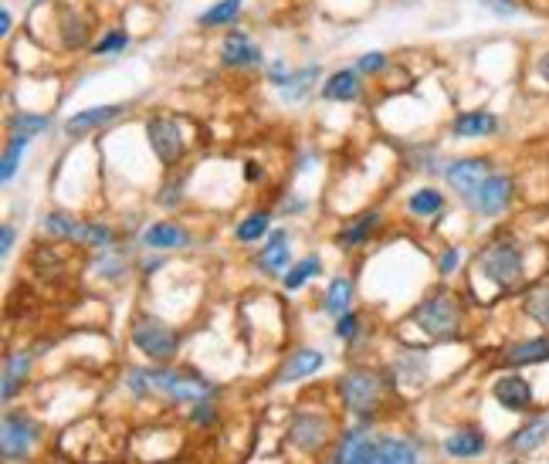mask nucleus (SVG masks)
Here are the masks:
<instances>
[{
	"mask_svg": "<svg viewBox=\"0 0 549 464\" xmlns=\"http://www.w3.org/2000/svg\"><path fill=\"white\" fill-rule=\"evenodd\" d=\"M383 68H387V55H383V51H366V55H360V61H356V72L360 75H380Z\"/></svg>",
	"mask_w": 549,
	"mask_h": 464,
	"instance_id": "nucleus-38",
	"label": "nucleus"
},
{
	"mask_svg": "<svg viewBox=\"0 0 549 464\" xmlns=\"http://www.w3.org/2000/svg\"><path fill=\"white\" fill-rule=\"evenodd\" d=\"M170 190H183V183H170ZM160 200H163L167 207H173V204H177V194H163Z\"/></svg>",
	"mask_w": 549,
	"mask_h": 464,
	"instance_id": "nucleus-48",
	"label": "nucleus"
},
{
	"mask_svg": "<svg viewBox=\"0 0 549 464\" xmlns=\"http://www.w3.org/2000/svg\"><path fill=\"white\" fill-rule=\"evenodd\" d=\"M512 197H516V180H512L509 173H492V177L478 187V194L468 200V207L482 217H499L502 210L512 204Z\"/></svg>",
	"mask_w": 549,
	"mask_h": 464,
	"instance_id": "nucleus-9",
	"label": "nucleus"
},
{
	"mask_svg": "<svg viewBox=\"0 0 549 464\" xmlns=\"http://www.w3.org/2000/svg\"><path fill=\"white\" fill-rule=\"evenodd\" d=\"M502 129V119L488 109H468L458 112L455 122H451V133L458 139H492Z\"/></svg>",
	"mask_w": 549,
	"mask_h": 464,
	"instance_id": "nucleus-15",
	"label": "nucleus"
},
{
	"mask_svg": "<svg viewBox=\"0 0 549 464\" xmlns=\"http://www.w3.org/2000/svg\"><path fill=\"white\" fill-rule=\"evenodd\" d=\"M319 75H322V68H319V65H305V68H299V72H292L289 85H285V89H278V92H282V99H285V102H302L305 95L316 89Z\"/></svg>",
	"mask_w": 549,
	"mask_h": 464,
	"instance_id": "nucleus-26",
	"label": "nucleus"
},
{
	"mask_svg": "<svg viewBox=\"0 0 549 464\" xmlns=\"http://www.w3.org/2000/svg\"><path fill=\"white\" fill-rule=\"evenodd\" d=\"M122 112H126V105H122V102H109V105H92V109H82V112H75V116L65 119V136L68 139H82V136L95 133V129L109 126V122L119 119Z\"/></svg>",
	"mask_w": 549,
	"mask_h": 464,
	"instance_id": "nucleus-11",
	"label": "nucleus"
},
{
	"mask_svg": "<svg viewBox=\"0 0 549 464\" xmlns=\"http://www.w3.org/2000/svg\"><path fill=\"white\" fill-rule=\"evenodd\" d=\"M329 434H333V427H329V417L322 414H299L289 424V441L305 454L319 451L329 441Z\"/></svg>",
	"mask_w": 549,
	"mask_h": 464,
	"instance_id": "nucleus-10",
	"label": "nucleus"
},
{
	"mask_svg": "<svg viewBox=\"0 0 549 464\" xmlns=\"http://www.w3.org/2000/svg\"><path fill=\"white\" fill-rule=\"evenodd\" d=\"M478 7H485V11L495 14V17H516V14H522L519 0H478Z\"/></svg>",
	"mask_w": 549,
	"mask_h": 464,
	"instance_id": "nucleus-39",
	"label": "nucleus"
},
{
	"mask_svg": "<svg viewBox=\"0 0 549 464\" xmlns=\"http://www.w3.org/2000/svg\"><path fill=\"white\" fill-rule=\"evenodd\" d=\"M488 177H492V160H488V156H461V160L444 166V180H448V187L455 190L465 204L478 194V187H482Z\"/></svg>",
	"mask_w": 549,
	"mask_h": 464,
	"instance_id": "nucleus-8",
	"label": "nucleus"
},
{
	"mask_svg": "<svg viewBox=\"0 0 549 464\" xmlns=\"http://www.w3.org/2000/svg\"><path fill=\"white\" fill-rule=\"evenodd\" d=\"M14 241H17V227L14 224H4V234H0V255H11L14 251Z\"/></svg>",
	"mask_w": 549,
	"mask_h": 464,
	"instance_id": "nucleus-44",
	"label": "nucleus"
},
{
	"mask_svg": "<svg viewBox=\"0 0 549 464\" xmlns=\"http://www.w3.org/2000/svg\"><path fill=\"white\" fill-rule=\"evenodd\" d=\"M322 271V261L319 255H309V258H302V261H295V265L285 271V278H282V285L289 288V292H295V288H302L305 282H309L312 275H319Z\"/></svg>",
	"mask_w": 549,
	"mask_h": 464,
	"instance_id": "nucleus-35",
	"label": "nucleus"
},
{
	"mask_svg": "<svg viewBox=\"0 0 549 464\" xmlns=\"http://www.w3.org/2000/svg\"><path fill=\"white\" fill-rule=\"evenodd\" d=\"M143 244L150 251H173V248H187L190 244V234L183 231L180 224H170V221H156L143 231Z\"/></svg>",
	"mask_w": 549,
	"mask_h": 464,
	"instance_id": "nucleus-19",
	"label": "nucleus"
},
{
	"mask_svg": "<svg viewBox=\"0 0 549 464\" xmlns=\"http://www.w3.org/2000/svg\"><path fill=\"white\" fill-rule=\"evenodd\" d=\"M373 451H377V441H373L370 434L346 431L343 441H339V448H336L333 464H366L373 458Z\"/></svg>",
	"mask_w": 549,
	"mask_h": 464,
	"instance_id": "nucleus-20",
	"label": "nucleus"
},
{
	"mask_svg": "<svg viewBox=\"0 0 549 464\" xmlns=\"http://www.w3.org/2000/svg\"><path fill=\"white\" fill-rule=\"evenodd\" d=\"M522 312H526L533 322H539V326L549 329V282L533 285L526 295H522Z\"/></svg>",
	"mask_w": 549,
	"mask_h": 464,
	"instance_id": "nucleus-30",
	"label": "nucleus"
},
{
	"mask_svg": "<svg viewBox=\"0 0 549 464\" xmlns=\"http://www.w3.org/2000/svg\"><path fill=\"white\" fill-rule=\"evenodd\" d=\"M492 397L499 400V407L512 410V414H526V410H533V387H529V380L519 373L499 376L492 387Z\"/></svg>",
	"mask_w": 549,
	"mask_h": 464,
	"instance_id": "nucleus-13",
	"label": "nucleus"
},
{
	"mask_svg": "<svg viewBox=\"0 0 549 464\" xmlns=\"http://www.w3.org/2000/svg\"><path fill=\"white\" fill-rule=\"evenodd\" d=\"M322 363H326V356H322L319 349H299V353H292L289 363L282 366L278 383H295L302 380V376H312L316 370H322Z\"/></svg>",
	"mask_w": 549,
	"mask_h": 464,
	"instance_id": "nucleus-23",
	"label": "nucleus"
},
{
	"mask_svg": "<svg viewBox=\"0 0 549 464\" xmlns=\"http://www.w3.org/2000/svg\"><path fill=\"white\" fill-rule=\"evenodd\" d=\"M546 437H549V414L529 420V424L519 427L505 444H509V451H516V454H529V451H536L539 444H546Z\"/></svg>",
	"mask_w": 549,
	"mask_h": 464,
	"instance_id": "nucleus-24",
	"label": "nucleus"
},
{
	"mask_svg": "<svg viewBox=\"0 0 549 464\" xmlns=\"http://www.w3.org/2000/svg\"><path fill=\"white\" fill-rule=\"evenodd\" d=\"M214 420V407L207 400H197L194 404V424H211Z\"/></svg>",
	"mask_w": 549,
	"mask_h": 464,
	"instance_id": "nucleus-45",
	"label": "nucleus"
},
{
	"mask_svg": "<svg viewBox=\"0 0 549 464\" xmlns=\"http://www.w3.org/2000/svg\"><path fill=\"white\" fill-rule=\"evenodd\" d=\"M95 268H99L102 275H109V278H119L122 271H126V261H122V258L116 255V251L109 248V251H102V258L95 261Z\"/></svg>",
	"mask_w": 549,
	"mask_h": 464,
	"instance_id": "nucleus-41",
	"label": "nucleus"
},
{
	"mask_svg": "<svg viewBox=\"0 0 549 464\" xmlns=\"http://www.w3.org/2000/svg\"><path fill=\"white\" fill-rule=\"evenodd\" d=\"M146 139H150V150L156 153V160L163 166H177L187 153V139H183L180 119L173 116H150L146 119Z\"/></svg>",
	"mask_w": 549,
	"mask_h": 464,
	"instance_id": "nucleus-7",
	"label": "nucleus"
},
{
	"mask_svg": "<svg viewBox=\"0 0 549 464\" xmlns=\"http://www.w3.org/2000/svg\"><path fill=\"white\" fill-rule=\"evenodd\" d=\"M380 224V214L377 210H370V214H360L353 224H346L343 231H339V248H360V244H366V238L373 234V227Z\"/></svg>",
	"mask_w": 549,
	"mask_h": 464,
	"instance_id": "nucleus-25",
	"label": "nucleus"
},
{
	"mask_svg": "<svg viewBox=\"0 0 549 464\" xmlns=\"http://www.w3.org/2000/svg\"><path fill=\"white\" fill-rule=\"evenodd\" d=\"M360 332V315L356 312H343L336 319V339H343V343H350V339Z\"/></svg>",
	"mask_w": 549,
	"mask_h": 464,
	"instance_id": "nucleus-40",
	"label": "nucleus"
},
{
	"mask_svg": "<svg viewBox=\"0 0 549 464\" xmlns=\"http://www.w3.org/2000/svg\"><path fill=\"white\" fill-rule=\"evenodd\" d=\"M289 78H292V72H289V65H285V61H272V65H268V82H272L275 89H285V85H289Z\"/></svg>",
	"mask_w": 549,
	"mask_h": 464,
	"instance_id": "nucleus-42",
	"label": "nucleus"
},
{
	"mask_svg": "<svg viewBox=\"0 0 549 464\" xmlns=\"http://www.w3.org/2000/svg\"><path fill=\"white\" fill-rule=\"evenodd\" d=\"M268 224H272V214H265V210H255V214H248L238 227H234V238H238L241 244L261 241L268 234Z\"/></svg>",
	"mask_w": 549,
	"mask_h": 464,
	"instance_id": "nucleus-34",
	"label": "nucleus"
},
{
	"mask_svg": "<svg viewBox=\"0 0 549 464\" xmlns=\"http://www.w3.org/2000/svg\"><path fill=\"white\" fill-rule=\"evenodd\" d=\"M129 48V34L126 31H119V28H112L102 34L99 41L92 45V55H99V58H112V55H119V51H126Z\"/></svg>",
	"mask_w": 549,
	"mask_h": 464,
	"instance_id": "nucleus-37",
	"label": "nucleus"
},
{
	"mask_svg": "<svg viewBox=\"0 0 549 464\" xmlns=\"http://www.w3.org/2000/svg\"><path fill=\"white\" fill-rule=\"evenodd\" d=\"M505 366H536V363H549V336H533L522 339V343H512L502 353Z\"/></svg>",
	"mask_w": 549,
	"mask_h": 464,
	"instance_id": "nucleus-18",
	"label": "nucleus"
},
{
	"mask_svg": "<svg viewBox=\"0 0 549 464\" xmlns=\"http://www.w3.org/2000/svg\"><path fill=\"white\" fill-rule=\"evenodd\" d=\"M458 265H461V248H448V251H444V255L438 258V271H441L444 278L455 275Z\"/></svg>",
	"mask_w": 549,
	"mask_h": 464,
	"instance_id": "nucleus-43",
	"label": "nucleus"
},
{
	"mask_svg": "<svg viewBox=\"0 0 549 464\" xmlns=\"http://www.w3.org/2000/svg\"><path fill=\"white\" fill-rule=\"evenodd\" d=\"M536 75L543 78V85H546V89H549V48L543 51V55L536 58Z\"/></svg>",
	"mask_w": 549,
	"mask_h": 464,
	"instance_id": "nucleus-46",
	"label": "nucleus"
},
{
	"mask_svg": "<svg viewBox=\"0 0 549 464\" xmlns=\"http://www.w3.org/2000/svg\"><path fill=\"white\" fill-rule=\"evenodd\" d=\"M407 210H411L414 217H434V214H441V210H444V194H441V190H434V187L414 190V194L407 197Z\"/></svg>",
	"mask_w": 549,
	"mask_h": 464,
	"instance_id": "nucleus-32",
	"label": "nucleus"
},
{
	"mask_svg": "<svg viewBox=\"0 0 549 464\" xmlns=\"http://www.w3.org/2000/svg\"><path fill=\"white\" fill-rule=\"evenodd\" d=\"M383 383L387 380L377 370H370V366H353V370L339 376V397H343L350 414L360 417L363 424H370V414L377 410L383 397Z\"/></svg>",
	"mask_w": 549,
	"mask_h": 464,
	"instance_id": "nucleus-4",
	"label": "nucleus"
},
{
	"mask_svg": "<svg viewBox=\"0 0 549 464\" xmlns=\"http://www.w3.org/2000/svg\"><path fill=\"white\" fill-rule=\"evenodd\" d=\"M414 326L431 336L434 343H458L461 326H465V309H461L458 295L434 292L414 309Z\"/></svg>",
	"mask_w": 549,
	"mask_h": 464,
	"instance_id": "nucleus-3",
	"label": "nucleus"
},
{
	"mask_svg": "<svg viewBox=\"0 0 549 464\" xmlns=\"http://www.w3.org/2000/svg\"><path fill=\"white\" fill-rule=\"evenodd\" d=\"M24 150H28V139H21V136H11V139H7L4 160H0V180H4V183H11V180H14V173H17V166H21Z\"/></svg>",
	"mask_w": 549,
	"mask_h": 464,
	"instance_id": "nucleus-36",
	"label": "nucleus"
},
{
	"mask_svg": "<svg viewBox=\"0 0 549 464\" xmlns=\"http://www.w3.org/2000/svg\"><path fill=\"white\" fill-rule=\"evenodd\" d=\"M133 346L143 356H150L153 363H170L180 353V336L173 332L167 322L153 319V315H139L133 322Z\"/></svg>",
	"mask_w": 549,
	"mask_h": 464,
	"instance_id": "nucleus-6",
	"label": "nucleus"
},
{
	"mask_svg": "<svg viewBox=\"0 0 549 464\" xmlns=\"http://www.w3.org/2000/svg\"><path fill=\"white\" fill-rule=\"evenodd\" d=\"M478 271H482L485 282H492L499 292H516L526 278V255H522V244L512 234H499L478 251Z\"/></svg>",
	"mask_w": 549,
	"mask_h": 464,
	"instance_id": "nucleus-2",
	"label": "nucleus"
},
{
	"mask_svg": "<svg viewBox=\"0 0 549 464\" xmlns=\"http://www.w3.org/2000/svg\"><path fill=\"white\" fill-rule=\"evenodd\" d=\"M34 441H38V427H34L31 417H24V414H7L4 417V434H0V444H4V458L7 461L24 458Z\"/></svg>",
	"mask_w": 549,
	"mask_h": 464,
	"instance_id": "nucleus-12",
	"label": "nucleus"
},
{
	"mask_svg": "<svg viewBox=\"0 0 549 464\" xmlns=\"http://www.w3.org/2000/svg\"><path fill=\"white\" fill-rule=\"evenodd\" d=\"M488 448L485 434L478 431V427H461L444 441V454H451V458H478Z\"/></svg>",
	"mask_w": 549,
	"mask_h": 464,
	"instance_id": "nucleus-22",
	"label": "nucleus"
},
{
	"mask_svg": "<svg viewBox=\"0 0 549 464\" xmlns=\"http://www.w3.org/2000/svg\"><path fill=\"white\" fill-rule=\"evenodd\" d=\"M126 387L133 393H160V397L173 400V404H197V400L214 397V383L200 380L194 373H177L163 370V366H150V370H126Z\"/></svg>",
	"mask_w": 549,
	"mask_h": 464,
	"instance_id": "nucleus-1",
	"label": "nucleus"
},
{
	"mask_svg": "<svg viewBox=\"0 0 549 464\" xmlns=\"http://www.w3.org/2000/svg\"><path fill=\"white\" fill-rule=\"evenodd\" d=\"M366 464H421L417 448L411 441H400V437H383L377 441V451Z\"/></svg>",
	"mask_w": 549,
	"mask_h": 464,
	"instance_id": "nucleus-21",
	"label": "nucleus"
},
{
	"mask_svg": "<svg viewBox=\"0 0 549 464\" xmlns=\"http://www.w3.org/2000/svg\"><path fill=\"white\" fill-rule=\"evenodd\" d=\"M41 227H45V234H51V238L75 241L92 251H109L112 244H116V231L99 221H75V217H68V214H48Z\"/></svg>",
	"mask_w": 549,
	"mask_h": 464,
	"instance_id": "nucleus-5",
	"label": "nucleus"
},
{
	"mask_svg": "<svg viewBox=\"0 0 549 464\" xmlns=\"http://www.w3.org/2000/svg\"><path fill=\"white\" fill-rule=\"evenodd\" d=\"M7 129H11V136H21V139H31L48 133L51 129V116H34V112H17V116L7 119Z\"/></svg>",
	"mask_w": 549,
	"mask_h": 464,
	"instance_id": "nucleus-31",
	"label": "nucleus"
},
{
	"mask_svg": "<svg viewBox=\"0 0 549 464\" xmlns=\"http://www.w3.org/2000/svg\"><path fill=\"white\" fill-rule=\"evenodd\" d=\"M505 464H516V461H505Z\"/></svg>",
	"mask_w": 549,
	"mask_h": 464,
	"instance_id": "nucleus-49",
	"label": "nucleus"
},
{
	"mask_svg": "<svg viewBox=\"0 0 549 464\" xmlns=\"http://www.w3.org/2000/svg\"><path fill=\"white\" fill-rule=\"evenodd\" d=\"M28 370H31V356L28 353H7L4 356V400H11L14 390H21Z\"/></svg>",
	"mask_w": 549,
	"mask_h": 464,
	"instance_id": "nucleus-29",
	"label": "nucleus"
},
{
	"mask_svg": "<svg viewBox=\"0 0 549 464\" xmlns=\"http://www.w3.org/2000/svg\"><path fill=\"white\" fill-rule=\"evenodd\" d=\"M289 251H292V244H289V231H272L268 234V241L261 244V258H258V268L265 271V275H278V271H285L289 268Z\"/></svg>",
	"mask_w": 549,
	"mask_h": 464,
	"instance_id": "nucleus-17",
	"label": "nucleus"
},
{
	"mask_svg": "<svg viewBox=\"0 0 549 464\" xmlns=\"http://www.w3.org/2000/svg\"><path fill=\"white\" fill-rule=\"evenodd\" d=\"M363 95V78L356 68H339L322 82V99L326 102H356Z\"/></svg>",
	"mask_w": 549,
	"mask_h": 464,
	"instance_id": "nucleus-16",
	"label": "nucleus"
},
{
	"mask_svg": "<svg viewBox=\"0 0 549 464\" xmlns=\"http://www.w3.org/2000/svg\"><path fill=\"white\" fill-rule=\"evenodd\" d=\"M241 7H244V0H217V4H211L197 17V24L200 28H228V24L238 21Z\"/></svg>",
	"mask_w": 549,
	"mask_h": 464,
	"instance_id": "nucleus-27",
	"label": "nucleus"
},
{
	"mask_svg": "<svg viewBox=\"0 0 549 464\" xmlns=\"http://www.w3.org/2000/svg\"><path fill=\"white\" fill-rule=\"evenodd\" d=\"M261 61H265V55H261V48L244 31H228V34H224V41H221V65H228V68H258Z\"/></svg>",
	"mask_w": 549,
	"mask_h": 464,
	"instance_id": "nucleus-14",
	"label": "nucleus"
},
{
	"mask_svg": "<svg viewBox=\"0 0 549 464\" xmlns=\"http://www.w3.org/2000/svg\"><path fill=\"white\" fill-rule=\"evenodd\" d=\"M85 41H89V24H85V17H78L75 11L72 14L65 11V17H61V45L78 51V48H85Z\"/></svg>",
	"mask_w": 549,
	"mask_h": 464,
	"instance_id": "nucleus-33",
	"label": "nucleus"
},
{
	"mask_svg": "<svg viewBox=\"0 0 549 464\" xmlns=\"http://www.w3.org/2000/svg\"><path fill=\"white\" fill-rule=\"evenodd\" d=\"M350 302H353V282L350 278H333L326 288V299H322V309H326L329 315H343V312H350Z\"/></svg>",
	"mask_w": 549,
	"mask_h": 464,
	"instance_id": "nucleus-28",
	"label": "nucleus"
},
{
	"mask_svg": "<svg viewBox=\"0 0 549 464\" xmlns=\"http://www.w3.org/2000/svg\"><path fill=\"white\" fill-rule=\"evenodd\" d=\"M11 28H14V17H11V11L4 7V11H0V34L7 38V34H11Z\"/></svg>",
	"mask_w": 549,
	"mask_h": 464,
	"instance_id": "nucleus-47",
	"label": "nucleus"
}]
</instances>
